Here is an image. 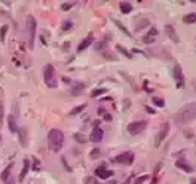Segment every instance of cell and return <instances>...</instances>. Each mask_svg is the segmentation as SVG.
I'll return each instance as SVG.
<instances>
[{"label": "cell", "instance_id": "obj_12", "mask_svg": "<svg viewBox=\"0 0 196 184\" xmlns=\"http://www.w3.org/2000/svg\"><path fill=\"white\" fill-rule=\"evenodd\" d=\"M92 42H94V37H92V34H89L86 39H83L80 43H79L77 46V52H82V50H85L86 48H89L91 45H92Z\"/></svg>", "mask_w": 196, "mask_h": 184}, {"label": "cell", "instance_id": "obj_15", "mask_svg": "<svg viewBox=\"0 0 196 184\" xmlns=\"http://www.w3.org/2000/svg\"><path fill=\"white\" fill-rule=\"evenodd\" d=\"M18 132H19V143L23 147L27 145V137H28V132H27V128H21L18 129Z\"/></svg>", "mask_w": 196, "mask_h": 184}, {"label": "cell", "instance_id": "obj_13", "mask_svg": "<svg viewBox=\"0 0 196 184\" xmlns=\"http://www.w3.org/2000/svg\"><path fill=\"white\" fill-rule=\"evenodd\" d=\"M156 36H157V30H156V28H151L150 31H149V33L143 37V42L147 43V45H150V43H153V42L156 40Z\"/></svg>", "mask_w": 196, "mask_h": 184}, {"label": "cell", "instance_id": "obj_1", "mask_svg": "<svg viewBox=\"0 0 196 184\" xmlns=\"http://www.w3.org/2000/svg\"><path fill=\"white\" fill-rule=\"evenodd\" d=\"M175 122L180 125H186V123L192 122L196 119V103H189L186 104L177 114H175Z\"/></svg>", "mask_w": 196, "mask_h": 184}, {"label": "cell", "instance_id": "obj_17", "mask_svg": "<svg viewBox=\"0 0 196 184\" xmlns=\"http://www.w3.org/2000/svg\"><path fill=\"white\" fill-rule=\"evenodd\" d=\"M30 163H31V162L28 160V159H24V166H23V171L19 172V181H23V180L25 178V175H27L28 169H30Z\"/></svg>", "mask_w": 196, "mask_h": 184}, {"label": "cell", "instance_id": "obj_33", "mask_svg": "<svg viewBox=\"0 0 196 184\" xmlns=\"http://www.w3.org/2000/svg\"><path fill=\"white\" fill-rule=\"evenodd\" d=\"M3 117H5V107H3V101L0 100V122L3 120Z\"/></svg>", "mask_w": 196, "mask_h": 184}, {"label": "cell", "instance_id": "obj_20", "mask_svg": "<svg viewBox=\"0 0 196 184\" xmlns=\"http://www.w3.org/2000/svg\"><path fill=\"white\" fill-rule=\"evenodd\" d=\"M12 168H13V163H11L9 166H6L5 168V171L2 172V175H0V178L3 180V181H6V180L11 177V172H12Z\"/></svg>", "mask_w": 196, "mask_h": 184}, {"label": "cell", "instance_id": "obj_32", "mask_svg": "<svg viewBox=\"0 0 196 184\" xmlns=\"http://www.w3.org/2000/svg\"><path fill=\"white\" fill-rule=\"evenodd\" d=\"M106 92V89L104 88H100V89H95V91H92V97L95 98V97H98V95H101V94H104Z\"/></svg>", "mask_w": 196, "mask_h": 184}, {"label": "cell", "instance_id": "obj_6", "mask_svg": "<svg viewBox=\"0 0 196 184\" xmlns=\"http://www.w3.org/2000/svg\"><path fill=\"white\" fill-rule=\"evenodd\" d=\"M172 76L175 79V83H177V88H183L186 83V79H184V73H183V68L180 64H175L172 68Z\"/></svg>", "mask_w": 196, "mask_h": 184}, {"label": "cell", "instance_id": "obj_18", "mask_svg": "<svg viewBox=\"0 0 196 184\" xmlns=\"http://www.w3.org/2000/svg\"><path fill=\"white\" fill-rule=\"evenodd\" d=\"M119 8H120V12H122V13H129V12H132V5L128 3V2H120Z\"/></svg>", "mask_w": 196, "mask_h": 184}, {"label": "cell", "instance_id": "obj_7", "mask_svg": "<svg viewBox=\"0 0 196 184\" xmlns=\"http://www.w3.org/2000/svg\"><path fill=\"white\" fill-rule=\"evenodd\" d=\"M113 160L116 163H122V165H131L134 162V153L132 151H125V153H120L114 157Z\"/></svg>", "mask_w": 196, "mask_h": 184}, {"label": "cell", "instance_id": "obj_27", "mask_svg": "<svg viewBox=\"0 0 196 184\" xmlns=\"http://www.w3.org/2000/svg\"><path fill=\"white\" fill-rule=\"evenodd\" d=\"M116 49H118L119 52H122V54H123V55H125V56H128L129 60H132V54H131V52H128V50H126V49H123V46L118 45V46H116Z\"/></svg>", "mask_w": 196, "mask_h": 184}, {"label": "cell", "instance_id": "obj_34", "mask_svg": "<svg viewBox=\"0 0 196 184\" xmlns=\"http://www.w3.org/2000/svg\"><path fill=\"white\" fill-rule=\"evenodd\" d=\"M149 178V175H141V177H138V178H135V184H141L144 183L146 180Z\"/></svg>", "mask_w": 196, "mask_h": 184}, {"label": "cell", "instance_id": "obj_22", "mask_svg": "<svg viewBox=\"0 0 196 184\" xmlns=\"http://www.w3.org/2000/svg\"><path fill=\"white\" fill-rule=\"evenodd\" d=\"M147 25H149V19H147V18H143V19H140L138 24L135 25V30H137V31H140V30H143V28L147 27Z\"/></svg>", "mask_w": 196, "mask_h": 184}, {"label": "cell", "instance_id": "obj_19", "mask_svg": "<svg viewBox=\"0 0 196 184\" xmlns=\"http://www.w3.org/2000/svg\"><path fill=\"white\" fill-rule=\"evenodd\" d=\"M83 89H85V83H80V82H79V83H76L73 88H72V95H73V97H77Z\"/></svg>", "mask_w": 196, "mask_h": 184}, {"label": "cell", "instance_id": "obj_11", "mask_svg": "<svg viewBox=\"0 0 196 184\" xmlns=\"http://www.w3.org/2000/svg\"><path fill=\"white\" fill-rule=\"evenodd\" d=\"M175 166H178L180 169H183V171H186V172H193L195 171V168L192 166L189 162H186V160H183V159H180V160H177L175 162Z\"/></svg>", "mask_w": 196, "mask_h": 184}, {"label": "cell", "instance_id": "obj_38", "mask_svg": "<svg viewBox=\"0 0 196 184\" xmlns=\"http://www.w3.org/2000/svg\"><path fill=\"white\" fill-rule=\"evenodd\" d=\"M113 117L110 116V114H109V113H106V114H104V120H106V122H110V120H112Z\"/></svg>", "mask_w": 196, "mask_h": 184}, {"label": "cell", "instance_id": "obj_10", "mask_svg": "<svg viewBox=\"0 0 196 184\" xmlns=\"http://www.w3.org/2000/svg\"><path fill=\"white\" fill-rule=\"evenodd\" d=\"M103 129L98 128V126H95V128L92 129V132H91V141L92 143H100L101 139H103Z\"/></svg>", "mask_w": 196, "mask_h": 184}, {"label": "cell", "instance_id": "obj_37", "mask_svg": "<svg viewBox=\"0 0 196 184\" xmlns=\"http://www.w3.org/2000/svg\"><path fill=\"white\" fill-rule=\"evenodd\" d=\"M106 113H107V110H106V108H103V107H101V108H98V114H101V116H104Z\"/></svg>", "mask_w": 196, "mask_h": 184}, {"label": "cell", "instance_id": "obj_24", "mask_svg": "<svg viewBox=\"0 0 196 184\" xmlns=\"http://www.w3.org/2000/svg\"><path fill=\"white\" fill-rule=\"evenodd\" d=\"M114 24H116V27L119 28V30H122L123 33L126 34V36H129V37H131V34H129V31H128V28L125 27V25H123L122 23H120V21H118V19H114Z\"/></svg>", "mask_w": 196, "mask_h": 184}, {"label": "cell", "instance_id": "obj_8", "mask_svg": "<svg viewBox=\"0 0 196 184\" xmlns=\"http://www.w3.org/2000/svg\"><path fill=\"white\" fill-rule=\"evenodd\" d=\"M95 175L98 177V178H103V180H109L113 177V171H109V169H106V165L103 163V165H100V166L95 169Z\"/></svg>", "mask_w": 196, "mask_h": 184}, {"label": "cell", "instance_id": "obj_21", "mask_svg": "<svg viewBox=\"0 0 196 184\" xmlns=\"http://www.w3.org/2000/svg\"><path fill=\"white\" fill-rule=\"evenodd\" d=\"M183 21H184L186 24H195L196 23V13L193 12V13H187L184 18H183Z\"/></svg>", "mask_w": 196, "mask_h": 184}, {"label": "cell", "instance_id": "obj_29", "mask_svg": "<svg viewBox=\"0 0 196 184\" xmlns=\"http://www.w3.org/2000/svg\"><path fill=\"white\" fill-rule=\"evenodd\" d=\"M8 25H3V27L0 28V40L2 42H5V39H6V33H8Z\"/></svg>", "mask_w": 196, "mask_h": 184}, {"label": "cell", "instance_id": "obj_44", "mask_svg": "<svg viewBox=\"0 0 196 184\" xmlns=\"http://www.w3.org/2000/svg\"><path fill=\"white\" fill-rule=\"evenodd\" d=\"M0 139H2V135H0Z\"/></svg>", "mask_w": 196, "mask_h": 184}, {"label": "cell", "instance_id": "obj_30", "mask_svg": "<svg viewBox=\"0 0 196 184\" xmlns=\"http://www.w3.org/2000/svg\"><path fill=\"white\" fill-rule=\"evenodd\" d=\"M62 31H67V30H72L73 28V23L72 21H66V23L62 24Z\"/></svg>", "mask_w": 196, "mask_h": 184}, {"label": "cell", "instance_id": "obj_28", "mask_svg": "<svg viewBox=\"0 0 196 184\" xmlns=\"http://www.w3.org/2000/svg\"><path fill=\"white\" fill-rule=\"evenodd\" d=\"M100 155H101L100 149H92V150H91V153H89V157H91V159H98V157H100Z\"/></svg>", "mask_w": 196, "mask_h": 184}, {"label": "cell", "instance_id": "obj_26", "mask_svg": "<svg viewBox=\"0 0 196 184\" xmlns=\"http://www.w3.org/2000/svg\"><path fill=\"white\" fill-rule=\"evenodd\" d=\"M73 138L77 141L79 144H85V143H86V137H85L83 134H74Z\"/></svg>", "mask_w": 196, "mask_h": 184}, {"label": "cell", "instance_id": "obj_39", "mask_svg": "<svg viewBox=\"0 0 196 184\" xmlns=\"http://www.w3.org/2000/svg\"><path fill=\"white\" fill-rule=\"evenodd\" d=\"M184 137H193V134L190 132V129H186L184 131Z\"/></svg>", "mask_w": 196, "mask_h": 184}, {"label": "cell", "instance_id": "obj_16", "mask_svg": "<svg viewBox=\"0 0 196 184\" xmlns=\"http://www.w3.org/2000/svg\"><path fill=\"white\" fill-rule=\"evenodd\" d=\"M8 128H9V131L11 132H18V125H17V120H15V117L13 116H9V119H8Z\"/></svg>", "mask_w": 196, "mask_h": 184}, {"label": "cell", "instance_id": "obj_36", "mask_svg": "<svg viewBox=\"0 0 196 184\" xmlns=\"http://www.w3.org/2000/svg\"><path fill=\"white\" fill-rule=\"evenodd\" d=\"M5 184H17V183H15V180L12 178V177H9V178L5 181Z\"/></svg>", "mask_w": 196, "mask_h": 184}, {"label": "cell", "instance_id": "obj_35", "mask_svg": "<svg viewBox=\"0 0 196 184\" xmlns=\"http://www.w3.org/2000/svg\"><path fill=\"white\" fill-rule=\"evenodd\" d=\"M62 11H68V9H72V8H73V5H72V3H62Z\"/></svg>", "mask_w": 196, "mask_h": 184}, {"label": "cell", "instance_id": "obj_14", "mask_svg": "<svg viewBox=\"0 0 196 184\" xmlns=\"http://www.w3.org/2000/svg\"><path fill=\"white\" fill-rule=\"evenodd\" d=\"M165 31H167V34L169 36V39L172 40V42H175V43H178L180 42L178 36H177V33H175V30L172 28V25H167V27H165Z\"/></svg>", "mask_w": 196, "mask_h": 184}, {"label": "cell", "instance_id": "obj_43", "mask_svg": "<svg viewBox=\"0 0 196 184\" xmlns=\"http://www.w3.org/2000/svg\"><path fill=\"white\" fill-rule=\"evenodd\" d=\"M190 184H196V178H192V181H190Z\"/></svg>", "mask_w": 196, "mask_h": 184}, {"label": "cell", "instance_id": "obj_40", "mask_svg": "<svg viewBox=\"0 0 196 184\" xmlns=\"http://www.w3.org/2000/svg\"><path fill=\"white\" fill-rule=\"evenodd\" d=\"M146 110H147V113H151V114L155 113V110H153V108H150V107H146Z\"/></svg>", "mask_w": 196, "mask_h": 184}, {"label": "cell", "instance_id": "obj_41", "mask_svg": "<svg viewBox=\"0 0 196 184\" xmlns=\"http://www.w3.org/2000/svg\"><path fill=\"white\" fill-rule=\"evenodd\" d=\"M88 183H89V184H98V181H97L95 178H92L91 181H88Z\"/></svg>", "mask_w": 196, "mask_h": 184}, {"label": "cell", "instance_id": "obj_3", "mask_svg": "<svg viewBox=\"0 0 196 184\" xmlns=\"http://www.w3.org/2000/svg\"><path fill=\"white\" fill-rule=\"evenodd\" d=\"M43 80L48 88H55L58 82H56V74H55V68L52 64H46L43 67Z\"/></svg>", "mask_w": 196, "mask_h": 184}, {"label": "cell", "instance_id": "obj_25", "mask_svg": "<svg viewBox=\"0 0 196 184\" xmlns=\"http://www.w3.org/2000/svg\"><path fill=\"white\" fill-rule=\"evenodd\" d=\"M151 101H153V104L156 107H165V101H163L162 98H159V97H153Z\"/></svg>", "mask_w": 196, "mask_h": 184}, {"label": "cell", "instance_id": "obj_4", "mask_svg": "<svg viewBox=\"0 0 196 184\" xmlns=\"http://www.w3.org/2000/svg\"><path fill=\"white\" fill-rule=\"evenodd\" d=\"M27 23H28V43H30V46L33 48L34 46V39H36V27H37V24H36V18H34L33 15H28Z\"/></svg>", "mask_w": 196, "mask_h": 184}, {"label": "cell", "instance_id": "obj_23", "mask_svg": "<svg viewBox=\"0 0 196 184\" xmlns=\"http://www.w3.org/2000/svg\"><path fill=\"white\" fill-rule=\"evenodd\" d=\"M85 107H86V104H80V106H77V107H74L73 110L70 112V114L72 116H76V114H79V113H82L85 110Z\"/></svg>", "mask_w": 196, "mask_h": 184}, {"label": "cell", "instance_id": "obj_5", "mask_svg": "<svg viewBox=\"0 0 196 184\" xmlns=\"http://www.w3.org/2000/svg\"><path fill=\"white\" fill-rule=\"evenodd\" d=\"M147 123L144 122V120H137V122H132L128 125V128H126V131H128L129 135H138L141 134L144 129H146Z\"/></svg>", "mask_w": 196, "mask_h": 184}, {"label": "cell", "instance_id": "obj_9", "mask_svg": "<svg viewBox=\"0 0 196 184\" xmlns=\"http://www.w3.org/2000/svg\"><path fill=\"white\" fill-rule=\"evenodd\" d=\"M168 131H169V123L168 122H165L162 125V128L159 129V132H157V137H156V143L155 144L159 145L161 143H162L163 139L167 138V135H168Z\"/></svg>", "mask_w": 196, "mask_h": 184}, {"label": "cell", "instance_id": "obj_31", "mask_svg": "<svg viewBox=\"0 0 196 184\" xmlns=\"http://www.w3.org/2000/svg\"><path fill=\"white\" fill-rule=\"evenodd\" d=\"M30 165H33V168L36 169V171H39L40 169V162L37 157H33V163H30Z\"/></svg>", "mask_w": 196, "mask_h": 184}, {"label": "cell", "instance_id": "obj_2", "mask_svg": "<svg viewBox=\"0 0 196 184\" xmlns=\"http://www.w3.org/2000/svg\"><path fill=\"white\" fill-rule=\"evenodd\" d=\"M48 141H49V147L52 151H60L62 144H64V134L60 129H50L49 135H48Z\"/></svg>", "mask_w": 196, "mask_h": 184}, {"label": "cell", "instance_id": "obj_42", "mask_svg": "<svg viewBox=\"0 0 196 184\" xmlns=\"http://www.w3.org/2000/svg\"><path fill=\"white\" fill-rule=\"evenodd\" d=\"M107 184H116V180H112V181H109Z\"/></svg>", "mask_w": 196, "mask_h": 184}]
</instances>
